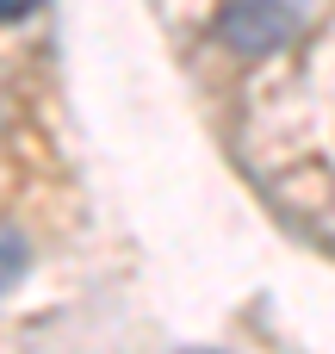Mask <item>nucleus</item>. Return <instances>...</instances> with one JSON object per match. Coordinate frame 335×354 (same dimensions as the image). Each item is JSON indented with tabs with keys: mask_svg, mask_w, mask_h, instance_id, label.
<instances>
[{
	"mask_svg": "<svg viewBox=\"0 0 335 354\" xmlns=\"http://www.w3.org/2000/svg\"><path fill=\"white\" fill-rule=\"evenodd\" d=\"M298 25H305L298 0H224V12H218V37L236 56H274V50H286L298 37Z\"/></svg>",
	"mask_w": 335,
	"mask_h": 354,
	"instance_id": "1",
	"label": "nucleus"
},
{
	"mask_svg": "<svg viewBox=\"0 0 335 354\" xmlns=\"http://www.w3.org/2000/svg\"><path fill=\"white\" fill-rule=\"evenodd\" d=\"M19 274H25V236H19L12 224H0V292H6Z\"/></svg>",
	"mask_w": 335,
	"mask_h": 354,
	"instance_id": "2",
	"label": "nucleus"
},
{
	"mask_svg": "<svg viewBox=\"0 0 335 354\" xmlns=\"http://www.w3.org/2000/svg\"><path fill=\"white\" fill-rule=\"evenodd\" d=\"M44 0H0V25H19V19H31Z\"/></svg>",
	"mask_w": 335,
	"mask_h": 354,
	"instance_id": "3",
	"label": "nucleus"
}]
</instances>
